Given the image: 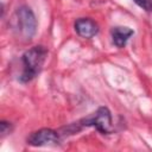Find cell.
Wrapping results in <instances>:
<instances>
[{"mask_svg": "<svg viewBox=\"0 0 152 152\" xmlns=\"http://www.w3.org/2000/svg\"><path fill=\"white\" fill-rule=\"evenodd\" d=\"M83 127H95L102 134H110L114 131V126L109 109L107 107H100L93 114L69 126L68 129H70L71 133H76Z\"/></svg>", "mask_w": 152, "mask_h": 152, "instance_id": "obj_3", "label": "cell"}, {"mask_svg": "<svg viewBox=\"0 0 152 152\" xmlns=\"http://www.w3.org/2000/svg\"><path fill=\"white\" fill-rule=\"evenodd\" d=\"M11 27L14 34L23 40H30L37 31V19L32 10L27 6H20L11 17Z\"/></svg>", "mask_w": 152, "mask_h": 152, "instance_id": "obj_1", "label": "cell"}, {"mask_svg": "<svg viewBox=\"0 0 152 152\" xmlns=\"http://www.w3.org/2000/svg\"><path fill=\"white\" fill-rule=\"evenodd\" d=\"M134 31L126 26H116L112 30V39L116 48H124L128 39L133 36Z\"/></svg>", "mask_w": 152, "mask_h": 152, "instance_id": "obj_6", "label": "cell"}, {"mask_svg": "<svg viewBox=\"0 0 152 152\" xmlns=\"http://www.w3.org/2000/svg\"><path fill=\"white\" fill-rule=\"evenodd\" d=\"M74 27H75L76 33L80 37L87 38V39L94 37L99 32L97 24L93 19H90V18H80V19H77L75 21Z\"/></svg>", "mask_w": 152, "mask_h": 152, "instance_id": "obj_5", "label": "cell"}, {"mask_svg": "<svg viewBox=\"0 0 152 152\" xmlns=\"http://www.w3.org/2000/svg\"><path fill=\"white\" fill-rule=\"evenodd\" d=\"M46 57H48V50L42 45L33 46L27 51H25L21 56L23 71L19 76V81L21 83H27L32 81L42 71Z\"/></svg>", "mask_w": 152, "mask_h": 152, "instance_id": "obj_2", "label": "cell"}, {"mask_svg": "<svg viewBox=\"0 0 152 152\" xmlns=\"http://www.w3.org/2000/svg\"><path fill=\"white\" fill-rule=\"evenodd\" d=\"M139 7L146 12H152V0H133Z\"/></svg>", "mask_w": 152, "mask_h": 152, "instance_id": "obj_7", "label": "cell"}, {"mask_svg": "<svg viewBox=\"0 0 152 152\" xmlns=\"http://www.w3.org/2000/svg\"><path fill=\"white\" fill-rule=\"evenodd\" d=\"M27 144L31 146H56L61 142L59 133L51 128H40L27 137Z\"/></svg>", "mask_w": 152, "mask_h": 152, "instance_id": "obj_4", "label": "cell"}, {"mask_svg": "<svg viewBox=\"0 0 152 152\" xmlns=\"http://www.w3.org/2000/svg\"><path fill=\"white\" fill-rule=\"evenodd\" d=\"M12 132V125L11 122H7V121H1L0 122V133H1V137H5L6 134L11 133Z\"/></svg>", "mask_w": 152, "mask_h": 152, "instance_id": "obj_8", "label": "cell"}]
</instances>
